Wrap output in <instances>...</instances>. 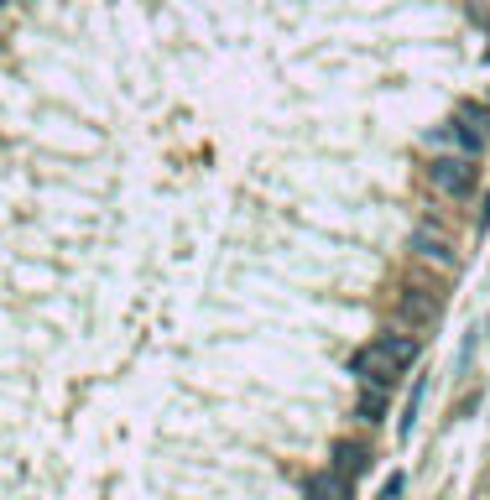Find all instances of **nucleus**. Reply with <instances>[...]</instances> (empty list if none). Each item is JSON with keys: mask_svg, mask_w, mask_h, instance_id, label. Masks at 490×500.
I'll list each match as a JSON object with an SVG mask.
<instances>
[{"mask_svg": "<svg viewBox=\"0 0 490 500\" xmlns=\"http://www.w3.org/2000/svg\"><path fill=\"white\" fill-rule=\"evenodd\" d=\"M412 360H418V339L412 334H381V339H370L366 350L355 354V376L376 386H392Z\"/></svg>", "mask_w": 490, "mask_h": 500, "instance_id": "nucleus-1", "label": "nucleus"}, {"mask_svg": "<svg viewBox=\"0 0 490 500\" xmlns=\"http://www.w3.org/2000/svg\"><path fill=\"white\" fill-rule=\"evenodd\" d=\"M428 188L438 199H464L475 188V162L469 157H438V162H428Z\"/></svg>", "mask_w": 490, "mask_h": 500, "instance_id": "nucleus-2", "label": "nucleus"}, {"mask_svg": "<svg viewBox=\"0 0 490 500\" xmlns=\"http://www.w3.org/2000/svg\"><path fill=\"white\" fill-rule=\"evenodd\" d=\"M449 136L464 147V157H475V151L490 141V110L486 105H460V115L449 125Z\"/></svg>", "mask_w": 490, "mask_h": 500, "instance_id": "nucleus-3", "label": "nucleus"}, {"mask_svg": "<svg viewBox=\"0 0 490 500\" xmlns=\"http://www.w3.org/2000/svg\"><path fill=\"white\" fill-rule=\"evenodd\" d=\"M412 256L418 261H428V266H438V271H454V245L438 235V230H412Z\"/></svg>", "mask_w": 490, "mask_h": 500, "instance_id": "nucleus-4", "label": "nucleus"}, {"mask_svg": "<svg viewBox=\"0 0 490 500\" xmlns=\"http://www.w3.org/2000/svg\"><path fill=\"white\" fill-rule=\"evenodd\" d=\"M308 500H355V485H350L339 470H329L308 485Z\"/></svg>", "mask_w": 490, "mask_h": 500, "instance_id": "nucleus-5", "label": "nucleus"}, {"mask_svg": "<svg viewBox=\"0 0 490 500\" xmlns=\"http://www.w3.org/2000/svg\"><path fill=\"white\" fill-rule=\"evenodd\" d=\"M329 470H339L344 479H355V474L366 470V443L339 438V443H334V464H329Z\"/></svg>", "mask_w": 490, "mask_h": 500, "instance_id": "nucleus-6", "label": "nucleus"}, {"mask_svg": "<svg viewBox=\"0 0 490 500\" xmlns=\"http://www.w3.org/2000/svg\"><path fill=\"white\" fill-rule=\"evenodd\" d=\"M381 407H386V386H376V391L366 386V396H360V417H366V422H376V417H381Z\"/></svg>", "mask_w": 490, "mask_h": 500, "instance_id": "nucleus-7", "label": "nucleus"}, {"mask_svg": "<svg viewBox=\"0 0 490 500\" xmlns=\"http://www.w3.org/2000/svg\"><path fill=\"white\" fill-rule=\"evenodd\" d=\"M401 313H418V318L428 324V318L438 313V308H433V302H423V297H401Z\"/></svg>", "mask_w": 490, "mask_h": 500, "instance_id": "nucleus-8", "label": "nucleus"}, {"mask_svg": "<svg viewBox=\"0 0 490 500\" xmlns=\"http://www.w3.org/2000/svg\"><path fill=\"white\" fill-rule=\"evenodd\" d=\"M401 496V474H392V479H386V490H381V500H397Z\"/></svg>", "mask_w": 490, "mask_h": 500, "instance_id": "nucleus-9", "label": "nucleus"}, {"mask_svg": "<svg viewBox=\"0 0 490 500\" xmlns=\"http://www.w3.org/2000/svg\"><path fill=\"white\" fill-rule=\"evenodd\" d=\"M0 5H5V0H0Z\"/></svg>", "mask_w": 490, "mask_h": 500, "instance_id": "nucleus-10", "label": "nucleus"}]
</instances>
